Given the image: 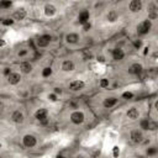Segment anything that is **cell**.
Returning <instances> with one entry per match:
<instances>
[{
    "label": "cell",
    "instance_id": "ba28073f",
    "mask_svg": "<svg viewBox=\"0 0 158 158\" xmlns=\"http://www.w3.org/2000/svg\"><path fill=\"white\" fill-rule=\"evenodd\" d=\"M24 114L19 111V110H16V111H14L13 115H11V120L14 121L15 124H22L24 122Z\"/></svg>",
    "mask_w": 158,
    "mask_h": 158
},
{
    "label": "cell",
    "instance_id": "30bf717a",
    "mask_svg": "<svg viewBox=\"0 0 158 158\" xmlns=\"http://www.w3.org/2000/svg\"><path fill=\"white\" fill-rule=\"evenodd\" d=\"M142 9V1L141 0H132L130 3V10L132 13H138Z\"/></svg>",
    "mask_w": 158,
    "mask_h": 158
},
{
    "label": "cell",
    "instance_id": "4fadbf2b",
    "mask_svg": "<svg viewBox=\"0 0 158 158\" xmlns=\"http://www.w3.org/2000/svg\"><path fill=\"white\" fill-rule=\"evenodd\" d=\"M26 17V10L24 8H21V9H17L16 11L14 13V20H24Z\"/></svg>",
    "mask_w": 158,
    "mask_h": 158
},
{
    "label": "cell",
    "instance_id": "603a6c76",
    "mask_svg": "<svg viewBox=\"0 0 158 158\" xmlns=\"http://www.w3.org/2000/svg\"><path fill=\"white\" fill-rule=\"evenodd\" d=\"M148 122H150V120H148V119L142 120V121H141V127L143 129V130H148Z\"/></svg>",
    "mask_w": 158,
    "mask_h": 158
},
{
    "label": "cell",
    "instance_id": "e575fe53",
    "mask_svg": "<svg viewBox=\"0 0 158 158\" xmlns=\"http://www.w3.org/2000/svg\"><path fill=\"white\" fill-rule=\"evenodd\" d=\"M48 98H50V99L52 100V101H56V100H57V96L55 95V94H51V95H50Z\"/></svg>",
    "mask_w": 158,
    "mask_h": 158
},
{
    "label": "cell",
    "instance_id": "60d3db41",
    "mask_svg": "<svg viewBox=\"0 0 158 158\" xmlns=\"http://www.w3.org/2000/svg\"><path fill=\"white\" fill-rule=\"evenodd\" d=\"M99 61H100V62H104V61H105L104 57H99Z\"/></svg>",
    "mask_w": 158,
    "mask_h": 158
},
{
    "label": "cell",
    "instance_id": "52a82bcc",
    "mask_svg": "<svg viewBox=\"0 0 158 158\" xmlns=\"http://www.w3.org/2000/svg\"><path fill=\"white\" fill-rule=\"evenodd\" d=\"M24 145H25V147H29V148L34 147L36 145V137L32 135H26L24 137Z\"/></svg>",
    "mask_w": 158,
    "mask_h": 158
},
{
    "label": "cell",
    "instance_id": "9c48e42d",
    "mask_svg": "<svg viewBox=\"0 0 158 158\" xmlns=\"http://www.w3.org/2000/svg\"><path fill=\"white\" fill-rule=\"evenodd\" d=\"M20 80H21V76L19 74V73H14V72H11V73H10V74L8 76V82H9L10 84H13V85H15V84L20 83Z\"/></svg>",
    "mask_w": 158,
    "mask_h": 158
},
{
    "label": "cell",
    "instance_id": "8d00e7d4",
    "mask_svg": "<svg viewBox=\"0 0 158 158\" xmlns=\"http://www.w3.org/2000/svg\"><path fill=\"white\" fill-rule=\"evenodd\" d=\"M4 108H5V105H4V103H3V101H0V113H1V111H3V110H4Z\"/></svg>",
    "mask_w": 158,
    "mask_h": 158
},
{
    "label": "cell",
    "instance_id": "484cf974",
    "mask_svg": "<svg viewBox=\"0 0 158 158\" xmlns=\"http://www.w3.org/2000/svg\"><path fill=\"white\" fill-rule=\"evenodd\" d=\"M122 98L126 99V100H129V99H132L134 98V94L132 93H130V92H126L122 94Z\"/></svg>",
    "mask_w": 158,
    "mask_h": 158
},
{
    "label": "cell",
    "instance_id": "f1b7e54d",
    "mask_svg": "<svg viewBox=\"0 0 158 158\" xmlns=\"http://www.w3.org/2000/svg\"><path fill=\"white\" fill-rule=\"evenodd\" d=\"M157 150L155 148V147H151V148H148V151H147V155L148 156H152V155H156Z\"/></svg>",
    "mask_w": 158,
    "mask_h": 158
},
{
    "label": "cell",
    "instance_id": "74e56055",
    "mask_svg": "<svg viewBox=\"0 0 158 158\" xmlns=\"http://www.w3.org/2000/svg\"><path fill=\"white\" fill-rule=\"evenodd\" d=\"M55 93H56V94H58V93L61 94V93H62V90H61L59 88H56V89H55Z\"/></svg>",
    "mask_w": 158,
    "mask_h": 158
},
{
    "label": "cell",
    "instance_id": "cb8c5ba5",
    "mask_svg": "<svg viewBox=\"0 0 158 158\" xmlns=\"http://www.w3.org/2000/svg\"><path fill=\"white\" fill-rule=\"evenodd\" d=\"M51 74H52V69H51L50 67L45 68L43 72H42V76H43V77H48V76H51Z\"/></svg>",
    "mask_w": 158,
    "mask_h": 158
},
{
    "label": "cell",
    "instance_id": "d6a6232c",
    "mask_svg": "<svg viewBox=\"0 0 158 158\" xmlns=\"http://www.w3.org/2000/svg\"><path fill=\"white\" fill-rule=\"evenodd\" d=\"M89 29H90V24H89V22L83 24V30H84V31H88Z\"/></svg>",
    "mask_w": 158,
    "mask_h": 158
},
{
    "label": "cell",
    "instance_id": "2e32d148",
    "mask_svg": "<svg viewBox=\"0 0 158 158\" xmlns=\"http://www.w3.org/2000/svg\"><path fill=\"white\" fill-rule=\"evenodd\" d=\"M45 14L47 16H53L56 14V6L52 4H46L45 5Z\"/></svg>",
    "mask_w": 158,
    "mask_h": 158
},
{
    "label": "cell",
    "instance_id": "7a4b0ae2",
    "mask_svg": "<svg viewBox=\"0 0 158 158\" xmlns=\"http://www.w3.org/2000/svg\"><path fill=\"white\" fill-rule=\"evenodd\" d=\"M151 21L150 20H145L143 22H141L138 26H137V32L138 35H146V34H148L150 32V30H151Z\"/></svg>",
    "mask_w": 158,
    "mask_h": 158
},
{
    "label": "cell",
    "instance_id": "3957f363",
    "mask_svg": "<svg viewBox=\"0 0 158 158\" xmlns=\"http://www.w3.org/2000/svg\"><path fill=\"white\" fill-rule=\"evenodd\" d=\"M71 120H72V122L76 124V125L82 124L84 121V114L82 111H74L71 115Z\"/></svg>",
    "mask_w": 158,
    "mask_h": 158
},
{
    "label": "cell",
    "instance_id": "83f0119b",
    "mask_svg": "<svg viewBox=\"0 0 158 158\" xmlns=\"http://www.w3.org/2000/svg\"><path fill=\"white\" fill-rule=\"evenodd\" d=\"M157 129V124L155 121H150L148 122V130H156Z\"/></svg>",
    "mask_w": 158,
    "mask_h": 158
},
{
    "label": "cell",
    "instance_id": "44dd1931",
    "mask_svg": "<svg viewBox=\"0 0 158 158\" xmlns=\"http://www.w3.org/2000/svg\"><path fill=\"white\" fill-rule=\"evenodd\" d=\"M148 15H150V19H156L157 17V8L155 4H151L150 8H148Z\"/></svg>",
    "mask_w": 158,
    "mask_h": 158
},
{
    "label": "cell",
    "instance_id": "d6986e66",
    "mask_svg": "<svg viewBox=\"0 0 158 158\" xmlns=\"http://www.w3.org/2000/svg\"><path fill=\"white\" fill-rule=\"evenodd\" d=\"M78 40H79V36L77 34H68L66 36V41L68 43H77Z\"/></svg>",
    "mask_w": 158,
    "mask_h": 158
},
{
    "label": "cell",
    "instance_id": "ffe728a7",
    "mask_svg": "<svg viewBox=\"0 0 158 158\" xmlns=\"http://www.w3.org/2000/svg\"><path fill=\"white\" fill-rule=\"evenodd\" d=\"M116 103H117V99L116 98H108V99L104 100V106L105 108H113Z\"/></svg>",
    "mask_w": 158,
    "mask_h": 158
},
{
    "label": "cell",
    "instance_id": "5b68a950",
    "mask_svg": "<svg viewBox=\"0 0 158 158\" xmlns=\"http://www.w3.org/2000/svg\"><path fill=\"white\" fill-rule=\"evenodd\" d=\"M51 36L50 35H43V36H41V37L37 38V46L38 47H47L50 45V42H51Z\"/></svg>",
    "mask_w": 158,
    "mask_h": 158
},
{
    "label": "cell",
    "instance_id": "4316f807",
    "mask_svg": "<svg viewBox=\"0 0 158 158\" xmlns=\"http://www.w3.org/2000/svg\"><path fill=\"white\" fill-rule=\"evenodd\" d=\"M13 5L11 1H1L0 3V8H10Z\"/></svg>",
    "mask_w": 158,
    "mask_h": 158
},
{
    "label": "cell",
    "instance_id": "9a60e30c",
    "mask_svg": "<svg viewBox=\"0 0 158 158\" xmlns=\"http://www.w3.org/2000/svg\"><path fill=\"white\" fill-rule=\"evenodd\" d=\"M125 57V53H124V51L122 50H120V48H115L113 50V58L115 61H121Z\"/></svg>",
    "mask_w": 158,
    "mask_h": 158
},
{
    "label": "cell",
    "instance_id": "f35d334b",
    "mask_svg": "<svg viewBox=\"0 0 158 158\" xmlns=\"http://www.w3.org/2000/svg\"><path fill=\"white\" fill-rule=\"evenodd\" d=\"M5 45V41L4 40H0V47H3Z\"/></svg>",
    "mask_w": 158,
    "mask_h": 158
},
{
    "label": "cell",
    "instance_id": "1f68e13d",
    "mask_svg": "<svg viewBox=\"0 0 158 158\" xmlns=\"http://www.w3.org/2000/svg\"><path fill=\"white\" fill-rule=\"evenodd\" d=\"M89 58H92V53L90 52H84V59H89Z\"/></svg>",
    "mask_w": 158,
    "mask_h": 158
},
{
    "label": "cell",
    "instance_id": "d4e9b609",
    "mask_svg": "<svg viewBox=\"0 0 158 158\" xmlns=\"http://www.w3.org/2000/svg\"><path fill=\"white\" fill-rule=\"evenodd\" d=\"M99 84H100V87H101V88H108L109 87V80H108V79H101Z\"/></svg>",
    "mask_w": 158,
    "mask_h": 158
},
{
    "label": "cell",
    "instance_id": "d590c367",
    "mask_svg": "<svg viewBox=\"0 0 158 158\" xmlns=\"http://www.w3.org/2000/svg\"><path fill=\"white\" fill-rule=\"evenodd\" d=\"M10 73H11V72H10V69H9V68H5V71H4V74H5V76H9Z\"/></svg>",
    "mask_w": 158,
    "mask_h": 158
},
{
    "label": "cell",
    "instance_id": "7402d4cb",
    "mask_svg": "<svg viewBox=\"0 0 158 158\" xmlns=\"http://www.w3.org/2000/svg\"><path fill=\"white\" fill-rule=\"evenodd\" d=\"M108 20L110 22H114V21L117 20V13L115 11V10H111V11H109L108 14Z\"/></svg>",
    "mask_w": 158,
    "mask_h": 158
},
{
    "label": "cell",
    "instance_id": "ac0fdd59",
    "mask_svg": "<svg viewBox=\"0 0 158 158\" xmlns=\"http://www.w3.org/2000/svg\"><path fill=\"white\" fill-rule=\"evenodd\" d=\"M129 72L131 73V74H140V73L142 72V66L138 64V63H135V64H132L129 68Z\"/></svg>",
    "mask_w": 158,
    "mask_h": 158
},
{
    "label": "cell",
    "instance_id": "8fae6325",
    "mask_svg": "<svg viewBox=\"0 0 158 158\" xmlns=\"http://www.w3.org/2000/svg\"><path fill=\"white\" fill-rule=\"evenodd\" d=\"M89 16H90V14H89L88 10H83V11L79 14V16H78L79 22H80L82 25L85 24V22H89Z\"/></svg>",
    "mask_w": 158,
    "mask_h": 158
},
{
    "label": "cell",
    "instance_id": "5bb4252c",
    "mask_svg": "<svg viewBox=\"0 0 158 158\" xmlns=\"http://www.w3.org/2000/svg\"><path fill=\"white\" fill-rule=\"evenodd\" d=\"M20 69H21V72H22V73H25V74H29V73L32 71V66H31L30 62H21Z\"/></svg>",
    "mask_w": 158,
    "mask_h": 158
},
{
    "label": "cell",
    "instance_id": "e0dca14e",
    "mask_svg": "<svg viewBox=\"0 0 158 158\" xmlns=\"http://www.w3.org/2000/svg\"><path fill=\"white\" fill-rule=\"evenodd\" d=\"M140 116V111L136 108H131L129 111H127V117L131 119V120H136V119H138Z\"/></svg>",
    "mask_w": 158,
    "mask_h": 158
},
{
    "label": "cell",
    "instance_id": "6da1fadb",
    "mask_svg": "<svg viewBox=\"0 0 158 158\" xmlns=\"http://www.w3.org/2000/svg\"><path fill=\"white\" fill-rule=\"evenodd\" d=\"M35 117L37 119L42 125H46L48 122V111L46 109H38L35 114Z\"/></svg>",
    "mask_w": 158,
    "mask_h": 158
},
{
    "label": "cell",
    "instance_id": "8992f818",
    "mask_svg": "<svg viewBox=\"0 0 158 158\" xmlns=\"http://www.w3.org/2000/svg\"><path fill=\"white\" fill-rule=\"evenodd\" d=\"M84 82L82 80H73L71 84H69V89L72 92H78V90H82V89L84 88Z\"/></svg>",
    "mask_w": 158,
    "mask_h": 158
},
{
    "label": "cell",
    "instance_id": "b9f144b4",
    "mask_svg": "<svg viewBox=\"0 0 158 158\" xmlns=\"http://www.w3.org/2000/svg\"><path fill=\"white\" fill-rule=\"evenodd\" d=\"M0 146H1V145H0Z\"/></svg>",
    "mask_w": 158,
    "mask_h": 158
},
{
    "label": "cell",
    "instance_id": "f546056e",
    "mask_svg": "<svg viewBox=\"0 0 158 158\" xmlns=\"http://www.w3.org/2000/svg\"><path fill=\"white\" fill-rule=\"evenodd\" d=\"M3 24H4V25H6V26H9V25H13V24H14V20H10V19H8V20H4V21H3Z\"/></svg>",
    "mask_w": 158,
    "mask_h": 158
},
{
    "label": "cell",
    "instance_id": "ab89813d",
    "mask_svg": "<svg viewBox=\"0 0 158 158\" xmlns=\"http://www.w3.org/2000/svg\"><path fill=\"white\" fill-rule=\"evenodd\" d=\"M135 46H136V47H140V46H141V42H136Z\"/></svg>",
    "mask_w": 158,
    "mask_h": 158
},
{
    "label": "cell",
    "instance_id": "277c9868",
    "mask_svg": "<svg viewBox=\"0 0 158 158\" xmlns=\"http://www.w3.org/2000/svg\"><path fill=\"white\" fill-rule=\"evenodd\" d=\"M131 141L134 142V143H141L142 141H143V135H142L141 131L138 130H135L131 132Z\"/></svg>",
    "mask_w": 158,
    "mask_h": 158
},
{
    "label": "cell",
    "instance_id": "836d02e7",
    "mask_svg": "<svg viewBox=\"0 0 158 158\" xmlns=\"http://www.w3.org/2000/svg\"><path fill=\"white\" fill-rule=\"evenodd\" d=\"M26 55H27V51H26V50H22V51L19 52V57H24V56H26Z\"/></svg>",
    "mask_w": 158,
    "mask_h": 158
},
{
    "label": "cell",
    "instance_id": "7c38bea8",
    "mask_svg": "<svg viewBox=\"0 0 158 158\" xmlns=\"http://www.w3.org/2000/svg\"><path fill=\"white\" fill-rule=\"evenodd\" d=\"M74 68H76V66H74V63H73L72 61H64L62 63V69L64 71V72H72V71H74Z\"/></svg>",
    "mask_w": 158,
    "mask_h": 158
},
{
    "label": "cell",
    "instance_id": "4dcf8cb0",
    "mask_svg": "<svg viewBox=\"0 0 158 158\" xmlns=\"http://www.w3.org/2000/svg\"><path fill=\"white\" fill-rule=\"evenodd\" d=\"M120 155V150H119V147H114V157H119Z\"/></svg>",
    "mask_w": 158,
    "mask_h": 158
}]
</instances>
